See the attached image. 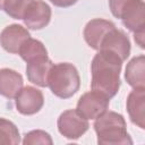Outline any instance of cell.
Listing matches in <instances>:
<instances>
[{"label": "cell", "instance_id": "1", "mask_svg": "<svg viewBox=\"0 0 145 145\" xmlns=\"http://www.w3.org/2000/svg\"><path fill=\"white\" fill-rule=\"evenodd\" d=\"M122 60L111 51L99 50L91 65V88L108 99L113 97L120 87Z\"/></svg>", "mask_w": 145, "mask_h": 145}, {"label": "cell", "instance_id": "2", "mask_svg": "<svg viewBox=\"0 0 145 145\" xmlns=\"http://www.w3.org/2000/svg\"><path fill=\"white\" fill-rule=\"evenodd\" d=\"M94 129L100 145H131L133 140L127 133L126 121L122 114L114 111H105L96 118Z\"/></svg>", "mask_w": 145, "mask_h": 145}, {"label": "cell", "instance_id": "3", "mask_svg": "<svg viewBox=\"0 0 145 145\" xmlns=\"http://www.w3.org/2000/svg\"><path fill=\"white\" fill-rule=\"evenodd\" d=\"M48 86L60 99L71 97L80 86V78L76 67L69 62L53 65L48 76Z\"/></svg>", "mask_w": 145, "mask_h": 145}, {"label": "cell", "instance_id": "4", "mask_svg": "<svg viewBox=\"0 0 145 145\" xmlns=\"http://www.w3.org/2000/svg\"><path fill=\"white\" fill-rule=\"evenodd\" d=\"M57 125L59 133L68 139H78L89 127L87 119L83 118L76 110L63 111L59 116Z\"/></svg>", "mask_w": 145, "mask_h": 145}, {"label": "cell", "instance_id": "5", "mask_svg": "<svg viewBox=\"0 0 145 145\" xmlns=\"http://www.w3.org/2000/svg\"><path fill=\"white\" fill-rule=\"evenodd\" d=\"M110 99L95 91L87 92L77 102L76 111L85 119H96L109 108Z\"/></svg>", "mask_w": 145, "mask_h": 145}, {"label": "cell", "instance_id": "6", "mask_svg": "<svg viewBox=\"0 0 145 145\" xmlns=\"http://www.w3.org/2000/svg\"><path fill=\"white\" fill-rule=\"evenodd\" d=\"M15 99L18 112L24 116L37 113L44 104L43 93L33 86L23 87Z\"/></svg>", "mask_w": 145, "mask_h": 145}, {"label": "cell", "instance_id": "7", "mask_svg": "<svg viewBox=\"0 0 145 145\" xmlns=\"http://www.w3.org/2000/svg\"><path fill=\"white\" fill-rule=\"evenodd\" d=\"M51 19V8L43 0H33L27 7L23 20L31 29H42Z\"/></svg>", "mask_w": 145, "mask_h": 145}, {"label": "cell", "instance_id": "8", "mask_svg": "<svg viewBox=\"0 0 145 145\" xmlns=\"http://www.w3.org/2000/svg\"><path fill=\"white\" fill-rule=\"evenodd\" d=\"M120 19L134 34L144 32L145 27V5L143 0H131L122 10Z\"/></svg>", "mask_w": 145, "mask_h": 145}, {"label": "cell", "instance_id": "9", "mask_svg": "<svg viewBox=\"0 0 145 145\" xmlns=\"http://www.w3.org/2000/svg\"><path fill=\"white\" fill-rule=\"evenodd\" d=\"M99 50L114 52L122 61H125L130 54V41L122 31L114 27L104 36Z\"/></svg>", "mask_w": 145, "mask_h": 145}, {"label": "cell", "instance_id": "10", "mask_svg": "<svg viewBox=\"0 0 145 145\" xmlns=\"http://www.w3.org/2000/svg\"><path fill=\"white\" fill-rule=\"evenodd\" d=\"M114 27L116 25L112 22L102 18L92 19L86 24L84 28V39L92 49L99 51L102 40Z\"/></svg>", "mask_w": 145, "mask_h": 145}, {"label": "cell", "instance_id": "11", "mask_svg": "<svg viewBox=\"0 0 145 145\" xmlns=\"http://www.w3.org/2000/svg\"><path fill=\"white\" fill-rule=\"evenodd\" d=\"M31 37L28 31L18 24H11L5 27L0 34V44L1 46L10 53H18L20 45Z\"/></svg>", "mask_w": 145, "mask_h": 145}, {"label": "cell", "instance_id": "12", "mask_svg": "<svg viewBox=\"0 0 145 145\" xmlns=\"http://www.w3.org/2000/svg\"><path fill=\"white\" fill-rule=\"evenodd\" d=\"M26 75L31 83L46 87L48 86V76L50 72L51 67L53 66L52 61L49 59L48 56L35 58L28 62H26Z\"/></svg>", "mask_w": 145, "mask_h": 145}, {"label": "cell", "instance_id": "13", "mask_svg": "<svg viewBox=\"0 0 145 145\" xmlns=\"http://www.w3.org/2000/svg\"><path fill=\"white\" fill-rule=\"evenodd\" d=\"M145 87L134 88L127 97V111L133 123L139 128H145Z\"/></svg>", "mask_w": 145, "mask_h": 145}, {"label": "cell", "instance_id": "14", "mask_svg": "<svg viewBox=\"0 0 145 145\" xmlns=\"http://www.w3.org/2000/svg\"><path fill=\"white\" fill-rule=\"evenodd\" d=\"M23 77L17 71L9 68L0 69V95L15 99L23 88Z\"/></svg>", "mask_w": 145, "mask_h": 145}, {"label": "cell", "instance_id": "15", "mask_svg": "<svg viewBox=\"0 0 145 145\" xmlns=\"http://www.w3.org/2000/svg\"><path fill=\"white\" fill-rule=\"evenodd\" d=\"M125 79L134 88L145 87V57L143 54L134 57L128 62Z\"/></svg>", "mask_w": 145, "mask_h": 145}, {"label": "cell", "instance_id": "16", "mask_svg": "<svg viewBox=\"0 0 145 145\" xmlns=\"http://www.w3.org/2000/svg\"><path fill=\"white\" fill-rule=\"evenodd\" d=\"M18 54L22 57V59L24 61L28 62V61H31L35 58L48 56V51H46L44 44L41 41L28 37L20 45V48L18 50Z\"/></svg>", "mask_w": 145, "mask_h": 145}, {"label": "cell", "instance_id": "17", "mask_svg": "<svg viewBox=\"0 0 145 145\" xmlns=\"http://www.w3.org/2000/svg\"><path fill=\"white\" fill-rule=\"evenodd\" d=\"M19 130L10 120L0 118V145H16L19 144Z\"/></svg>", "mask_w": 145, "mask_h": 145}, {"label": "cell", "instance_id": "18", "mask_svg": "<svg viewBox=\"0 0 145 145\" xmlns=\"http://www.w3.org/2000/svg\"><path fill=\"white\" fill-rule=\"evenodd\" d=\"M33 0H6L2 10L15 19H23L27 7Z\"/></svg>", "mask_w": 145, "mask_h": 145}, {"label": "cell", "instance_id": "19", "mask_svg": "<svg viewBox=\"0 0 145 145\" xmlns=\"http://www.w3.org/2000/svg\"><path fill=\"white\" fill-rule=\"evenodd\" d=\"M51 136L45 133L44 130H32L27 133L23 139L24 145H34V144H44V145H52Z\"/></svg>", "mask_w": 145, "mask_h": 145}, {"label": "cell", "instance_id": "20", "mask_svg": "<svg viewBox=\"0 0 145 145\" xmlns=\"http://www.w3.org/2000/svg\"><path fill=\"white\" fill-rule=\"evenodd\" d=\"M131 0H109V6L112 15L117 18H120V15L123 8L130 2Z\"/></svg>", "mask_w": 145, "mask_h": 145}, {"label": "cell", "instance_id": "21", "mask_svg": "<svg viewBox=\"0 0 145 145\" xmlns=\"http://www.w3.org/2000/svg\"><path fill=\"white\" fill-rule=\"evenodd\" d=\"M54 6L61 7V8H67L77 2V0H50Z\"/></svg>", "mask_w": 145, "mask_h": 145}, {"label": "cell", "instance_id": "22", "mask_svg": "<svg viewBox=\"0 0 145 145\" xmlns=\"http://www.w3.org/2000/svg\"><path fill=\"white\" fill-rule=\"evenodd\" d=\"M134 39H135L136 43H137L142 49H144V32L135 33V34H134Z\"/></svg>", "mask_w": 145, "mask_h": 145}, {"label": "cell", "instance_id": "23", "mask_svg": "<svg viewBox=\"0 0 145 145\" xmlns=\"http://www.w3.org/2000/svg\"><path fill=\"white\" fill-rule=\"evenodd\" d=\"M6 0H0V10H2V6H3V2Z\"/></svg>", "mask_w": 145, "mask_h": 145}]
</instances>
